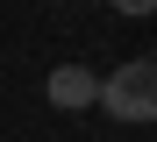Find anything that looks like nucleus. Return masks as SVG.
<instances>
[{
	"mask_svg": "<svg viewBox=\"0 0 157 142\" xmlns=\"http://www.w3.org/2000/svg\"><path fill=\"white\" fill-rule=\"evenodd\" d=\"M100 107H107L121 128L157 121V50H150V57H128L121 71H107V78H100Z\"/></svg>",
	"mask_w": 157,
	"mask_h": 142,
	"instance_id": "nucleus-1",
	"label": "nucleus"
},
{
	"mask_svg": "<svg viewBox=\"0 0 157 142\" xmlns=\"http://www.w3.org/2000/svg\"><path fill=\"white\" fill-rule=\"evenodd\" d=\"M43 93H50V107H64V114L100 107V71H86V64H57V71L43 78Z\"/></svg>",
	"mask_w": 157,
	"mask_h": 142,
	"instance_id": "nucleus-2",
	"label": "nucleus"
},
{
	"mask_svg": "<svg viewBox=\"0 0 157 142\" xmlns=\"http://www.w3.org/2000/svg\"><path fill=\"white\" fill-rule=\"evenodd\" d=\"M114 14H157V0H107Z\"/></svg>",
	"mask_w": 157,
	"mask_h": 142,
	"instance_id": "nucleus-3",
	"label": "nucleus"
}]
</instances>
